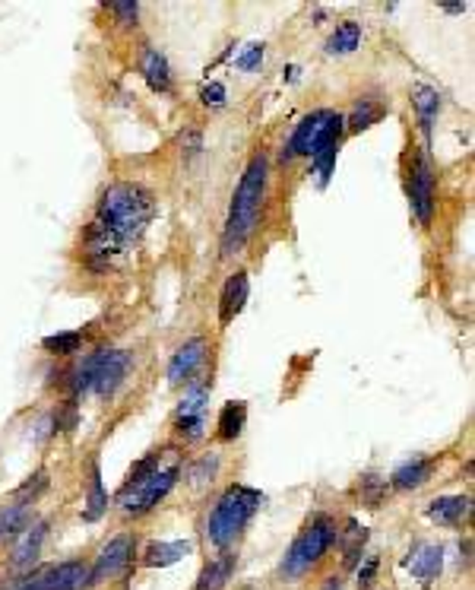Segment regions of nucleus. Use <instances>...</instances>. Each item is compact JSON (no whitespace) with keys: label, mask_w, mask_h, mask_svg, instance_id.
<instances>
[{"label":"nucleus","mask_w":475,"mask_h":590,"mask_svg":"<svg viewBox=\"0 0 475 590\" xmlns=\"http://www.w3.org/2000/svg\"><path fill=\"white\" fill-rule=\"evenodd\" d=\"M140 70H143V76H146L153 93H172V67H168V58L159 51V48L143 45Z\"/></svg>","instance_id":"obj_13"},{"label":"nucleus","mask_w":475,"mask_h":590,"mask_svg":"<svg viewBox=\"0 0 475 590\" xmlns=\"http://www.w3.org/2000/svg\"><path fill=\"white\" fill-rule=\"evenodd\" d=\"M374 571H377V559H368V562H365V568H358V584H362V587H368V584L374 581Z\"/></svg>","instance_id":"obj_35"},{"label":"nucleus","mask_w":475,"mask_h":590,"mask_svg":"<svg viewBox=\"0 0 475 590\" xmlns=\"http://www.w3.org/2000/svg\"><path fill=\"white\" fill-rule=\"evenodd\" d=\"M263 61V41L260 45H248V51L238 58V70H257Z\"/></svg>","instance_id":"obj_33"},{"label":"nucleus","mask_w":475,"mask_h":590,"mask_svg":"<svg viewBox=\"0 0 475 590\" xmlns=\"http://www.w3.org/2000/svg\"><path fill=\"white\" fill-rule=\"evenodd\" d=\"M339 147H342V140H330L327 147H321L314 156H311V165H314L317 184H321V188L330 182V174H333V165H336V156H339Z\"/></svg>","instance_id":"obj_28"},{"label":"nucleus","mask_w":475,"mask_h":590,"mask_svg":"<svg viewBox=\"0 0 475 590\" xmlns=\"http://www.w3.org/2000/svg\"><path fill=\"white\" fill-rule=\"evenodd\" d=\"M45 533H48L45 521L26 523V527L16 533V546H13V565L16 568H26V565H32L35 559H39L41 543H45Z\"/></svg>","instance_id":"obj_15"},{"label":"nucleus","mask_w":475,"mask_h":590,"mask_svg":"<svg viewBox=\"0 0 475 590\" xmlns=\"http://www.w3.org/2000/svg\"><path fill=\"white\" fill-rule=\"evenodd\" d=\"M444 10H447V13H462V10H466V7H462V4H447V7H444Z\"/></svg>","instance_id":"obj_36"},{"label":"nucleus","mask_w":475,"mask_h":590,"mask_svg":"<svg viewBox=\"0 0 475 590\" xmlns=\"http://www.w3.org/2000/svg\"><path fill=\"white\" fill-rule=\"evenodd\" d=\"M29 517H32V505L29 502L13 498V502L0 505V540L16 537V533L29 523Z\"/></svg>","instance_id":"obj_21"},{"label":"nucleus","mask_w":475,"mask_h":590,"mask_svg":"<svg viewBox=\"0 0 475 590\" xmlns=\"http://www.w3.org/2000/svg\"><path fill=\"white\" fill-rule=\"evenodd\" d=\"M435 467H437L435 457H415V460L402 463V467L396 469V473H393V486H396V489H418V486H425L431 479Z\"/></svg>","instance_id":"obj_17"},{"label":"nucleus","mask_w":475,"mask_h":590,"mask_svg":"<svg viewBox=\"0 0 475 590\" xmlns=\"http://www.w3.org/2000/svg\"><path fill=\"white\" fill-rule=\"evenodd\" d=\"M469 514V498L466 496H444L428 505V517L441 527H460L462 517Z\"/></svg>","instance_id":"obj_16"},{"label":"nucleus","mask_w":475,"mask_h":590,"mask_svg":"<svg viewBox=\"0 0 475 590\" xmlns=\"http://www.w3.org/2000/svg\"><path fill=\"white\" fill-rule=\"evenodd\" d=\"M200 147H203V140L197 130H188V134L181 137V153L188 156V159H194V156L200 153Z\"/></svg>","instance_id":"obj_34"},{"label":"nucleus","mask_w":475,"mask_h":590,"mask_svg":"<svg viewBox=\"0 0 475 590\" xmlns=\"http://www.w3.org/2000/svg\"><path fill=\"white\" fill-rule=\"evenodd\" d=\"M209 390H213V381L190 384V388L184 390L181 403H178V416H174V419H207Z\"/></svg>","instance_id":"obj_20"},{"label":"nucleus","mask_w":475,"mask_h":590,"mask_svg":"<svg viewBox=\"0 0 475 590\" xmlns=\"http://www.w3.org/2000/svg\"><path fill=\"white\" fill-rule=\"evenodd\" d=\"M130 365H134V356L124 353V349H95L70 371L67 388L70 394L76 397H114V390L121 388L124 378H128Z\"/></svg>","instance_id":"obj_4"},{"label":"nucleus","mask_w":475,"mask_h":590,"mask_svg":"<svg viewBox=\"0 0 475 590\" xmlns=\"http://www.w3.org/2000/svg\"><path fill=\"white\" fill-rule=\"evenodd\" d=\"M244 423H248V403L244 400L225 403L219 413V438L222 442H234L244 432Z\"/></svg>","instance_id":"obj_22"},{"label":"nucleus","mask_w":475,"mask_h":590,"mask_svg":"<svg viewBox=\"0 0 475 590\" xmlns=\"http://www.w3.org/2000/svg\"><path fill=\"white\" fill-rule=\"evenodd\" d=\"M248 292H251V280L244 270H234L232 276L225 280L222 286V295H219V324L228 327L234 317L244 311V302H248Z\"/></svg>","instance_id":"obj_12"},{"label":"nucleus","mask_w":475,"mask_h":590,"mask_svg":"<svg viewBox=\"0 0 475 590\" xmlns=\"http://www.w3.org/2000/svg\"><path fill=\"white\" fill-rule=\"evenodd\" d=\"M358 45H362V26L355 20H346L327 39V54H352Z\"/></svg>","instance_id":"obj_25"},{"label":"nucleus","mask_w":475,"mask_h":590,"mask_svg":"<svg viewBox=\"0 0 475 590\" xmlns=\"http://www.w3.org/2000/svg\"><path fill=\"white\" fill-rule=\"evenodd\" d=\"M409 207L422 226H428L435 216V165L428 149H418L409 165Z\"/></svg>","instance_id":"obj_8"},{"label":"nucleus","mask_w":475,"mask_h":590,"mask_svg":"<svg viewBox=\"0 0 475 590\" xmlns=\"http://www.w3.org/2000/svg\"><path fill=\"white\" fill-rule=\"evenodd\" d=\"M181 477V463L174 460L168 467H155L146 479H136V483H124L121 492H118V508L124 511L128 517H140L146 511H153L168 492L174 489Z\"/></svg>","instance_id":"obj_7"},{"label":"nucleus","mask_w":475,"mask_h":590,"mask_svg":"<svg viewBox=\"0 0 475 590\" xmlns=\"http://www.w3.org/2000/svg\"><path fill=\"white\" fill-rule=\"evenodd\" d=\"M111 13H118L121 26H136V16H140V4L134 0H124V4H111Z\"/></svg>","instance_id":"obj_31"},{"label":"nucleus","mask_w":475,"mask_h":590,"mask_svg":"<svg viewBox=\"0 0 475 590\" xmlns=\"http://www.w3.org/2000/svg\"><path fill=\"white\" fill-rule=\"evenodd\" d=\"M89 587V568L83 562H61L35 568L32 590H83Z\"/></svg>","instance_id":"obj_10"},{"label":"nucleus","mask_w":475,"mask_h":590,"mask_svg":"<svg viewBox=\"0 0 475 590\" xmlns=\"http://www.w3.org/2000/svg\"><path fill=\"white\" fill-rule=\"evenodd\" d=\"M267 502L263 492L251 489L244 483H234L228 486L225 492L219 496V502L213 505L209 511V521H207V540L216 546V550L225 552L234 540L242 537L244 527L251 523V517L260 511V505Z\"/></svg>","instance_id":"obj_3"},{"label":"nucleus","mask_w":475,"mask_h":590,"mask_svg":"<svg viewBox=\"0 0 475 590\" xmlns=\"http://www.w3.org/2000/svg\"><path fill=\"white\" fill-rule=\"evenodd\" d=\"M108 508V496H105V486H101V469H99V460L92 457L89 463V502H86V511H83V521H99Z\"/></svg>","instance_id":"obj_23"},{"label":"nucleus","mask_w":475,"mask_h":590,"mask_svg":"<svg viewBox=\"0 0 475 590\" xmlns=\"http://www.w3.org/2000/svg\"><path fill=\"white\" fill-rule=\"evenodd\" d=\"M267 178H269V159L267 153H257L244 168L242 182L232 194V207H228V219L222 228V257L242 255V248L251 242V235L257 232L260 222L263 197H267Z\"/></svg>","instance_id":"obj_2"},{"label":"nucleus","mask_w":475,"mask_h":590,"mask_svg":"<svg viewBox=\"0 0 475 590\" xmlns=\"http://www.w3.org/2000/svg\"><path fill=\"white\" fill-rule=\"evenodd\" d=\"M362 489H365V502H368L371 508H377V505H381V498L387 496V479H381V477H365V479H362Z\"/></svg>","instance_id":"obj_30"},{"label":"nucleus","mask_w":475,"mask_h":590,"mask_svg":"<svg viewBox=\"0 0 475 590\" xmlns=\"http://www.w3.org/2000/svg\"><path fill=\"white\" fill-rule=\"evenodd\" d=\"M203 359H207V340L203 336H194L184 346H178V353L168 362V384H174V388L190 384V378L203 365Z\"/></svg>","instance_id":"obj_11"},{"label":"nucleus","mask_w":475,"mask_h":590,"mask_svg":"<svg viewBox=\"0 0 475 590\" xmlns=\"http://www.w3.org/2000/svg\"><path fill=\"white\" fill-rule=\"evenodd\" d=\"M412 102H415V112H418V128H422L425 140H431V124H435L437 112H441V95L431 86H415Z\"/></svg>","instance_id":"obj_19"},{"label":"nucleus","mask_w":475,"mask_h":590,"mask_svg":"<svg viewBox=\"0 0 475 590\" xmlns=\"http://www.w3.org/2000/svg\"><path fill=\"white\" fill-rule=\"evenodd\" d=\"M336 533H339V530H336L333 517L317 514L314 521H311L308 527L298 533V540L288 546L286 559H282V575H286L288 581L308 575V571L314 568L323 556H327L330 546L336 543Z\"/></svg>","instance_id":"obj_5"},{"label":"nucleus","mask_w":475,"mask_h":590,"mask_svg":"<svg viewBox=\"0 0 475 590\" xmlns=\"http://www.w3.org/2000/svg\"><path fill=\"white\" fill-rule=\"evenodd\" d=\"M342 137H346V118H342V114L327 112V108L311 112L298 121L292 140L286 143L282 162H292L295 156H314L317 149L327 147L330 140H342Z\"/></svg>","instance_id":"obj_6"},{"label":"nucleus","mask_w":475,"mask_h":590,"mask_svg":"<svg viewBox=\"0 0 475 590\" xmlns=\"http://www.w3.org/2000/svg\"><path fill=\"white\" fill-rule=\"evenodd\" d=\"M406 565H409V571H412L415 581L431 584V581H437V575H441V568H444V550L441 546H431V543L415 546V550L409 552Z\"/></svg>","instance_id":"obj_14"},{"label":"nucleus","mask_w":475,"mask_h":590,"mask_svg":"<svg viewBox=\"0 0 475 590\" xmlns=\"http://www.w3.org/2000/svg\"><path fill=\"white\" fill-rule=\"evenodd\" d=\"M232 568H234V556L222 552L216 562H209L207 568L200 571V581H197V590H222L225 581L232 577Z\"/></svg>","instance_id":"obj_24"},{"label":"nucleus","mask_w":475,"mask_h":590,"mask_svg":"<svg viewBox=\"0 0 475 590\" xmlns=\"http://www.w3.org/2000/svg\"><path fill=\"white\" fill-rule=\"evenodd\" d=\"M190 552H194V543H190V540H174V543H149L143 562H146L149 568H168V565L181 562V559L190 556Z\"/></svg>","instance_id":"obj_18"},{"label":"nucleus","mask_w":475,"mask_h":590,"mask_svg":"<svg viewBox=\"0 0 475 590\" xmlns=\"http://www.w3.org/2000/svg\"><path fill=\"white\" fill-rule=\"evenodd\" d=\"M134 550H136V540L130 537V533H121V537L108 540V543L101 546L95 565L89 568V587H92V584H101V581H111V577L121 575V571L134 562Z\"/></svg>","instance_id":"obj_9"},{"label":"nucleus","mask_w":475,"mask_h":590,"mask_svg":"<svg viewBox=\"0 0 475 590\" xmlns=\"http://www.w3.org/2000/svg\"><path fill=\"white\" fill-rule=\"evenodd\" d=\"M155 219V197L136 182L101 191L92 222L83 232V261L92 273H108L130 255Z\"/></svg>","instance_id":"obj_1"},{"label":"nucleus","mask_w":475,"mask_h":590,"mask_svg":"<svg viewBox=\"0 0 475 590\" xmlns=\"http://www.w3.org/2000/svg\"><path fill=\"white\" fill-rule=\"evenodd\" d=\"M383 118V108L377 105L374 99H362L358 105L352 108V114L346 118V130H352V134H362V130H368L371 124H377Z\"/></svg>","instance_id":"obj_26"},{"label":"nucleus","mask_w":475,"mask_h":590,"mask_svg":"<svg viewBox=\"0 0 475 590\" xmlns=\"http://www.w3.org/2000/svg\"><path fill=\"white\" fill-rule=\"evenodd\" d=\"M83 346V334L80 330H67V334H51L41 340V349L45 353H51V356H74V353H80Z\"/></svg>","instance_id":"obj_27"},{"label":"nucleus","mask_w":475,"mask_h":590,"mask_svg":"<svg viewBox=\"0 0 475 590\" xmlns=\"http://www.w3.org/2000/svg\"><path fill=\"white\" fill-rule=\"evenodd\" d=\"M219 467H222V457L216 454V451H209V454H203L200 460H197L194 467L188 469L190 483H194V486L213 483V479H216V473H219Z\"/></svg>","instance_id":"obj_29"},{"label":"nucleus","mask_w":475,"mask_h":590,"mask_svg":"<svg viewBox=\"0 0 475 590\" xmlns=\"http://www.w3.org/2000/svg\"><path fill=\"white\" fill-rule=\"evenodd\" d=\"M200 102L207 108H222L225 105V86H222V83H207L200 93Z\"/></svg>","instance_id":"obj_32"}]
</instances>
